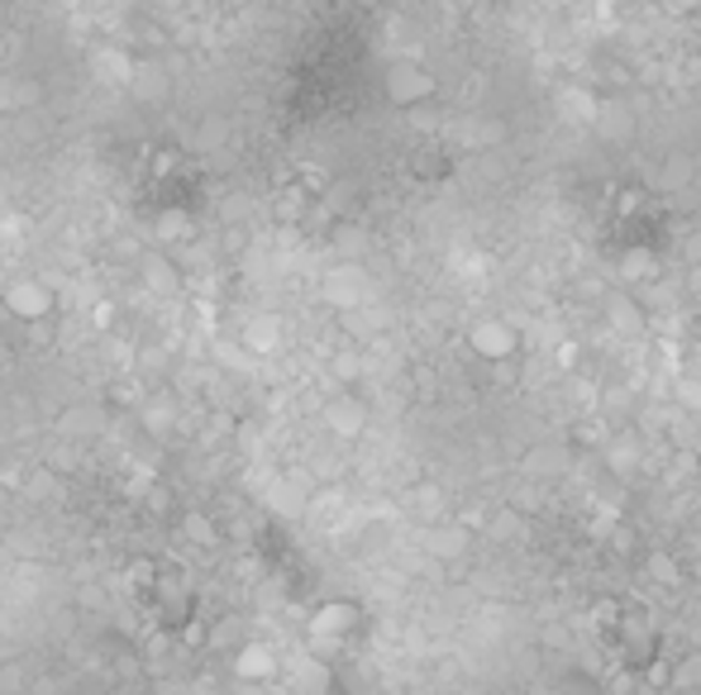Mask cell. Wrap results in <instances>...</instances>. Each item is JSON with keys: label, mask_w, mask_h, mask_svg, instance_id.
Here are the masks:
<instances>
[{"label": "cell", "mask_w": 701, "mask_h": 695, "mask_svg": "<svg viewBox=\"0 0 701 695\" xmlns=\"http://www.w3.org/2000/svg\"><path fill=\"white\" fill-rule=\"evenodd\" d=\"M468 348L482 362H506V357H515V348H521V329L492 315V320H478L468 329Z\"/></svg>", "instance_id": "6da1fadb"}, {"label": "cell", "mask_w": 701, "mask_h": 695, "mask_svg": "<svg viewBox=\"0 0 701 695\" xmlns=\"http://www.w3.org/2000/svg\"><path fill=\"white\" fill-rule=\"evenodd\" d=\"M353 629H358V605H349V600L320 605V610L310 615V639L320 643V648H339Z\"/></svg>", "instance_id": "7a4b0ae2"}, {"label": "cell", "mask_w": 701, "mask_h": 695, "mask_svg": "<svg viewBox=\"0 0 701 695\" xmlns=\"http://www.w3.org/2000/svg\"><path fill=\"white\" fill-rule=\"evenodd\" d=\"M435 96V77L415 63H396L386 71V100L392 106H420V100Z\"/></svg>", "instance_id": "3957f363"}, {"label": "cell", "mask_w": 701, "mask_h": 695, "mask_svg": "<svg viewBox=\"0 0 701 695\" xmlns=\"http://www.w3.org/2000/svg\"><path fill=\"white\" fill-rule=\"evenodd\" d=\"M53 306H57V300L48 291V282H14L10 291H6V310L14 315V320H24V324L48 320Z\"/></svg>", "instance_id": "277c9868"}, {"label": "cell", "mask_w": 701, "mask_h": 695, "mask_svg": "<svg viewBox=\"0 0 701 695\" xmlns=\"http://www.w3.org/2000/svg\"><path fill=\"white\" fill-rule=\"evenodd\" d=\"M234 672H239V682H272V676L282 672V662L267 643H249V648H239Z\"/></svg>", "instance_id": "5b68a950"}, {"label": "cell", "mask_w": 701, "mask_h": 695, "mask_svg": "<svg viewBox=\"0 0 701 695\" xmlns=\"http://www.w3.org/2000/svg\"><path fill=\"white\" fill-rule=\"evenodd\" d=\"M286 682H292L296 695H325V691H329V662L300 658L296 668H286Z\"/></svg>", "instance_id": "8992f818"}, {"label": "cell", "mask_w": 701, "mask_h": 695, "mask_svg": "<svg viewBox=\"0 0 701 695\" xmlns=\"http://www.w3.org/2000/svg\"><path fill=\"white\" fill-rule=\"evenodd\" d=\"M157 234H163V239H177V234H186V214H177V210H172V214H163V224H157Z\"/></svg>", "instance_id": "52a82bcc"}, {"label": "cell", "mask_w": 701, "mask_h": 695, "mask_svg": "<svg viewBox=\"0 0 701 695\" xmlns=\"http://www.w3.org/2000/svg\"><path fill=\"white\" fill-rule=\"evenodd\" d=\"M339 429H358V410H339V415H329Z\"/></svg>", "instance_id": "ba28073f"}]
</instances>
